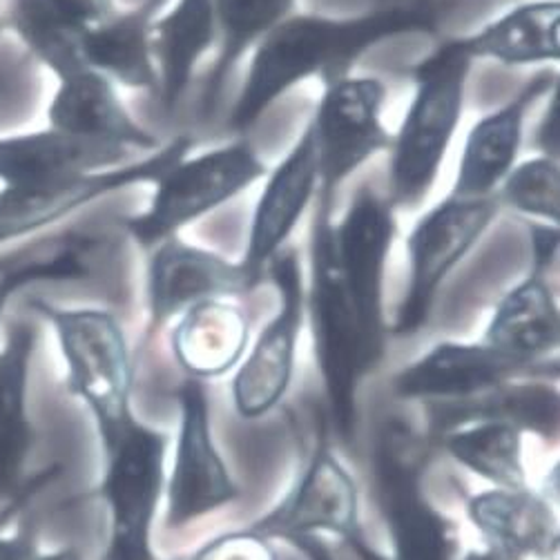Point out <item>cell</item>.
<instances>
[{
    "instance_id": "obj_27",
    "label": "cell",
    "mask_w": 560,
    "mask_h": 560,
    "mask_svg": "<svg viewBox=\"0 0 560 560\" xmlns=\"http://www.w3.org/2000/svg\"><path fill=\"white\" fill-rule=\"evenodd\" d=\"M217 21V56L203 81L201 115L210 119L244 54L284 19H289L298 0H210Z\"/></svg>"
},
{
    "instance_id": "obj_17",
    "label": "cell",
    "mask_w": 560,
    "mask_h": 560,
    "mask_svg": "<svg viewBox=\"0 0 560 560\" xmlns=\"http://www.w3.org/2000/svg\"><path fill=\"white\" fill-rule=\"evenodd\" d=\"M182 409L184 427L171 482V514H167L171 527H182L235 495L229 471L210 442L206 396L195 382L182 388Z\"/></svg>"
},
{
    "instance_id": "obj_24",
    "label": "cell",
    "mask_w": 560,
    "mask_h": 560,
    "mask_svg": "<svg viewBox=\"0 0 560 560\" xmlns=\"http://www.w3.org/2000/svg\"><path fill=\"white\" fill-rule=\"evenodd\" d=\"M523 369L487 345L442 342L405 369L396 388L405 398L471 396Z\"/></svg>"
},
{
    "instance_id": "obj_30",
    "label": "cell",
    "mask_w": 560,
    "mask_h": 560,
    "mask_svg": "<svg viewBox=\"0 0 560 560\" xmlns=\"http://www.w3.org/2000/svg\"><path fill=\"white\" fill-rule=\"evenodd\" d=\"M81 242L72 235L49 237L25 246L8 257L0 266V319L16 291L34 282L49 279H81L88 268L81 259Z\"/></svg>"
},
{
    "instance_id": "obj_14",
    "label": "cell",
    "mask_w": 560,
    "mask_h": 560,
    "mask_svg": "<svg viewBox=\"0 0 560 560\" xmlns=\"http://www.w3.org/2000/svg\"><path fill=\"white\" fill-rule=\"evenodd\" d=\"M375 482L394 536L396 560H452L450 529L418 493L416 452L407 429L394 424L382 438Z\"/></svg>"
},
{
    "instance_id": "obj_9",
    "label": "cell",
    "mask_w": 560,
    "mask_h": 560,
    "mask_svg": "<svg viewBox=\"0 0 560 560\" xmlns=\"http://www.w3.org/2000/svg\"><path fill=\"white\" fill-rule=\"evenodd\" d=\"M396 208L369 186H362L338 221L332 242L338 268L355 317L369 345L382 355L386 340L384 287L388 257L398 235Z\"/></svg>"
},
{
    "instance_id": "obj_20",
    "label": "cell",
    "mask_w": 560,
    "mask_h": 560,
    "mask_svg": "<svg viewBox=\"0 0 560 560\" xmlns=\"http://www.w3.org/2000/svg\"><path fill=\"white\" fill-rule=\"evenodd\" d=\"M549 270L534 268L521 284L495 304L482 345L521 366L558 347L560 315L547 279Z\"/></svg>"
},
{
    "instance_id": "obj_26",
    "label": "cell",
    "mask_w": 560,
    "mask_h": 560,
    "mask_svg": "<svg viewBox=\"0 0 560 560\" xmlns=\"http://www.w3.org/2000/svg\"><path fill=\"white\" fill-rule=\"evenodd\" d=\"M469 514L502 560L549 556L558 547V529L549 508L523 489L478 495L471 500Z\"/></svg>"
},
{
    "instance_id": "obj_8",
    "label": "cell",
    "mask_w": 560,
    "mask_h": 560,
    "mask_svg": "<svg viewBox=\"0 0 560 560\" xmlns=\"http://www.w3.org/2000/svg\"><path fill=\"white\" fill-rule=\"evenodd\" d=\"M192 145L195 139L177 135L143 159L112 167V171L3 186L0 188V244L34 235L107 195L139 184H154L167 167L184 159Z\"/></svg>"
},
{
    "instance_id": "obj_32",
    "label": "cell",
    "mask_w": 560,
    "mask_h": 560,
    "mask_svg": "<svg viewBox=\"0 0 560 560\" xmlns=\"http://www.w3.org/2000/svg\"><path fill=\"white\" fill-rule=\"evenodd\" d=\"M505 206L540 223H560V159L534 154L518 161L495 190Z\"/></svg>"
},
{
    "instance_id": "obj_38",
    "label": "cell",
    "mask_w": 560,
    "mask_h": 560,
    "mask_svg": "<svg viewBox=\"0 0 560 560\" xmlns=\"http://www.w3.org/2000/svg\"><path fill=\"white\" fill-rule=\"evenodd\" d=\"M465 560H502L498 553L489 551V553H469Z\"/></svg>"
},
{
    "instance_id": "obj_4",
    "label": "cell",
    "mask_w": 560,
    "mask_h": 560,
    "mask_svg": "<svg viewBox=\"0 0 560 560\" xmlns=\"http://www.w3.org/2000/svg\"><path fill=\"white\" fill-rule=\"evenodd\" d=\"M268 175V165L246 137L186 154L154 182L148 208L126 219L128 235L150 250L182 235L190 223L226 206Z\"/></svg>"
},
{
    "instance_id": "obj_39",
    "label": "cell",
    "mask_w": 560,
    "mask_h": 560,
    "mask_svg": "<svg viewBox=\"0 0 560 560\" xmlns=\"http://www.w3.org/2000/svg\"><path fill=\"white\" fill-rule=\"evenodd\" d=\"M40 560H79V558L72 551H61V553H54V556H47Z\"/></svg>"
},
{
    "instance_id": "obj_37",
    "label": "cell",
    "mask_w": 560,
    "mask_h": 560,
    "mask_svg": "<svg viewBox=\"0 0 560 560\" xmlns=\"http://www.w3.org/2000/svg\"><path fill=\"white\" fill-rule=\"evenodd\" d=\"M0 560H34V547L27 538H0Z\"/></svg>"
},
{
    "instance_id": "obj_15",
    "label": "cell",
    "mask_w": 560,
    "mask_h": 560,
    "mask_svg": "<svg viewBox=\"0 0 560 560\" xmlns=\"http://www.w3.org/2000/svg\"><path fill=\"white\" fill-rule=\"evenodd\" d=\"M558 85V74H536L516 96L480 117L465 143L458 161L454 195L493 197L498 186L518 163L525 141V124L529 109Z\"/></svg>"
},
{
    "instance_id": "obj_1",
    "label": "cell",
    "mask_w": 560,
    "mask_h": 560,
    "mask_svg": "<svg viewBox=\"0 0 560 560\" xmlns=\"http://www.w3.org/2000/svg\"><path fill=\"white\" fill-rule=\"evenodd\" d=\"M435 23L429 0L380 8L360 16L293 12L253 47L226 130L233 137H244L295 85L351 74L353 63L371 47L405 34L435 32Z\"/></svg>"
},
{
    "instance_id": "obj_6",
    "label": "cell",
    "mask_w": 560,
    "mask_h": 560,
    "mask_svg": "<svg viewBox=\"0 0 560 560\" xmlns=\"http://www.w3.org/2000/svg\"><path fill=\"white\" fill-rule=\"evenodd\" d=\"M500 208L495 195L460 197L450 192L416 219L405 242L409 287L396 313V335H413L427 326L446 277L478 246Z\"/></svg>"
},
{
    "instance_id": "obj_5",
    "label": "cell",
    "mask_w": 560,
    "mask_h": 560,
    "mask_svg": "<svg viewBox=\"0 0 560 560\" xmlns=\"http://www.w3.org/2000/svg\"><path fill=\"white\" fill-rule=\"evenodd\" d=\"M32 306L56 328L70 390L92 409L103 442H112L132 420V362L119 319L103 308H56L38 300Z\"/></svg>"
},
{
    "instance_id": "obj_28",
    "label": "cell",
    "mask_w": 560,
    "mask_h": 560,
    "mask_svg": "<svg viewBox=\"0 0 560 560\" xmlns=\"http://www.w3.org/2000/svg\"><path fill=\"white\" fill-rule=\"evenodd\" d=\"M34 345L36 330L19 322L12 324L8 345L0 351V493L16 489L32 446L25 394Z\"/></svg>"
},
{
    "instance_id": "obj_11",
    "label": "cell",
    "mask_w": 560,
    "mask_h": 560,
    "mask_svg": "<svg viewBox=\"0 0 560 560\" xmlns=\"http://www.w3.org/2000/svg\"><path fill=\"white\" fill-rule=\"evenodd\" d=\"M103 498L112 512L107 560H152L148 536L161 487L163 438L130 420L105 444Z\"/></svg>"
},
{
    "instance_id": "obj_34",
    "label": "cell",
    "mask_w": 560,
    "mask_h": 560,
    "mask_svg": "<svg viewBox=\"0 0 560 560\" xmlns=\"http://www.w3.org/2000/svg\"><path fill=\"white\" fill-rule=\"evenodd\" d=\"M195 560H275V556L257 534H237L208 545Z\"/></svg>"
},
{
    "instance_id": "obj_12",
    "label": "cell",
    "mask_w": 560,
    "mask_h": 560,
    "mask_svg": "<svg viewBox=\"0 0 560 560\" xmlns=\"http://www.w3.org/2000/svg\"><path fill=\"white\" fill-rule=\"evenodd\" d=\"M317 186V148L306 124L287 156L264 177V188L250 217L246 250L240 264L253 291L264 284L268 264L289 246L306 210L315 203Z\"/></svg>"
},
{
    "instance_id": "obj_7",
    "label": "cell",
    "mask_w": 560,
    "mask_h": 560,
    "mask_svg": "<svg viewBox=\"0 0 560 560\" xmlns=\"http://www.w3.org/2000/svg\"><path fill=\"white\" fill-rule=\"evenodd\" d=\"M388 88L377 77L345 74L324 83L313 130L319 165L315 199L338 201L340 188L382 152L390 150L394 132L384 126Z\"/></svg>"
},
{
    "instance_id": "obj_29",
    "label": "cell",
    "mask_w": 560,
    "mask_h": 560,
    "mask_svg": "<svg viewBox=\"0 0 560 560\" xmlns=\"http://www.w3.org/2000/svg\"><path fill=\"white\" fill-rule=\"evenodd\" d=\"M10 25L34 59L47 66L56 79L90 68L81 54V34L56 16L45 0H12Z\"/></svg>"
},
{
    "instance_id": "obj_40",
    "label": "cell",
    "mask_w": 560,
    "mask_h": 560,
    "mask_svg": "<svg viewBox=\"0 0 560 560\" xmlns=\"http://www.w3.org/2000/svg\"><path fill=\"white\" fill-rule=\"evenodd\" d=\"M0 266H3V257H0Z\"/></svg>"
},
{
    "instance_id": "obj_13",
    "label": "cell",
    "mask_w": 560,
    "mask_h": 560,
    "mask_svg": "<svg viewBox=\"0 0 560 560\" xmlns=\"http://www.w3.org/2000/svg\"><path fill=\"white\" fill-rule=\"evenodd\" d=\"M145 295L154 326L179 317L206 300L253 293L240 261L173 235L148 250Z\"/></svg>"
},
{
    "instance_id": "obj_22",
    "label": "cell",
    "mask_w": 560,
    "mask_h": 560,
    "mask_svg": "<svg viewBox=\"0 0 560 560\" xmlns=\"http://www.w3.org/2000/svg\"><path fill=\"white\" fill-rule=\"evenodd\" d=\"M161 0L117 12L109 21L81 34L83 61L115 85L159 92V74L152 51V25Z\"/></svg>"
},
{
    "instance_id": "obj_35",
    "label": "cell",
    "mask_w": 560,
    "mask_h": 560,
    "mask_svg": "<svg viewBox=\"0 0 560 560\" xmlns=\"http://www.w3.org/2000/svg\"><path fill=\"white\" fill-rule=\"evenodd\" d=\"M536 154L560 159V83L547 94V109L534 137Z\"/></svg>"
},
{
    "instance_id": "obj_3",
    "label": "cell",
    "mask_w": 560,
    "mask_h": 560,
    "mask_svg": "<svg viewBox=\"0 0 560 560\" xmlns=\"http://www.w3.org/2000/svg\"><path fill=\"white\" fill-rule=\"evenodd\" d=\"M332 212L335 201L315 199L308 242L306 313L335 424L340 435L349 440L355 424L358 382L382 355L364 338L347 295L338 257H335Z\"/></svg>"
},
{
    "instance_id": "obj_2",
    "label": "cell",
    "mask_w": 560,
    "mask_h": 560,
    "mask_svg": "<svg viewBox=\"0 0 560 560\" xmlns=\"http://www.w3.org/2000/svg\"><path fill=\"white\" fill-rule=\"evenodd\" d=\"M471 66L458 38L444 40L416 66L413 96L388 150L384 197L396 210H416L431 195L463 121Z\"/></svg>"
},
{
    "instance_id": "obj_21",
    "label": "cell",
    "mask_w": 560,
    "mask_h": 560,
    "mask_svg": "<svg viewBox=\"0 0 560 560\" xmlns=\"http://www.w3.org/2000/svg\"><path fill=\"white\" fill-rule=\"evenodd\" d=\"M330 529L355 540L358 493L347 471L326 452H319L300 489L253 534L306 536L311 529Z\"/></svg>"
},
{
    "instance_id": "obj_19",
    "label": "cell",
    "mask_w": 560,
    "mask_h": 560,
    "mask_svg": "<svg viewBox=\"0 0 560 560\" xmlns=\"http://www.w3.org/2000/svg\"><path fill=\"white\" fill-rule=\"evenodd\" d=\"M458 40L471 61H493L502 68L558 63L560 0H527Z\"/></svg>"
},
{
    "instance_id": "obj_10",
    "label": "cell",
    "mask_w": 560,
    "mask_h": 560,
    "mask_svg": "<svg viewBox=\"0 0 560 560\" xmlns=\"http://www.w3.org/2000/svg\"><path fill=\"white\" fill-rule=\"evenodd\" d=\"M266 279L277 289L279 308L261 330L233 384L235 405L244 418L266 413L287 394L306 315V282L295 248L287 246L268 264Z\"/></svg>"
},
{
    "instance_id": "obj_36",
    "label": "cell",
    "mask_w": 560,
    "mask_h": 560,
    "mask_svg": "<svg viewBox=\"0 0 560 560\" xmlns=\"http://www.w3.org/2000/svg\"><path fill=\"white\" fill-rule=\"evenodd\" d=\"M560 235L551 223H532V266L549 270L558 257Z\"/></svg>"
},
{
    "instance_id": "obj_16",
    "label": "cell",
    "mask_w": 560,
    "mask_h": 560,
    "mask_svg": "<svg viewBox=\"0 0 560 560\" xmlns=\"http://www.w3.org/2000/svg\"><path fill=\"white\" fill-rule=\"evenodd\" d=\"M47 124L56 132L148 154L163 145L156 135L130 115L117 85L92 68H81L59 79L47 107Z\"/></svg>"
},
{
    "instance_id": "obj_25",
    "label": "cell",
    "mask_w": 560,
    "mask_h": 560,
    "mask_svg": "<svg viewBox=\"0 0 560 560\" xmlns=\"http://www.w3.org/2000/svg\"><path fill=\"white\" fill-rule=\"evenodd\" d=\"M177 362L195 377L231 371L248 349V315L231 300H206L179 315L173 328Z\"/></svg>"
},
{
    "instance_id": "obj_33",
    "label": "cell",
    "mask_w": 560,
    "mask_h": 560,
    "mask_svg": "<svg viewBox=\"0 0 560 560\" xmlns=\"http://www.w3.org/2000/svg\"><path fill=\"white\" fill-rule=\"evenodd\" d=\"M45 3L77 32H88L119 12L117 0H45Z\"/></svg>"
},
{
    "instance_id": "obj_31",
    "label": "cell",
    "mask_w": 560,
    "mask_h": 560,
    "mask_svg": "<svg viewBox=\"0 0 560 560\" xmlns=\"http://www.w3.org/2000/svg\"><path fill=\"white\" fill-rule=\"evenodd\" d=\"M450 452L476 474L508 489H523L521 438L514 424L493 420L463 431L450 440Z\"/></svg>"
},
{
    "instance_id": "obj_18",
    "label": "cell",
    "mask_w": 560,
    "mask_h": 560,
    "mask_svg": "<svg viewBox=\"0 0 560 560\" xmlns=\"http://www.w3.org/2000/svg\"><path fill=\"white\" fill-rule=\"evenodd\" d=\"M130 161L135 159L128 148L79 139L51 128L0 137V184L3 186L112 171Z\"/></svg>"
},
{
    "instance_id": "obj_23",
    "label": "cell",
    "mask_w": 560,
    "mask_h": 560,
    "mask_svg": "<svg viewBox=\"0 0 560 560\" xmlns=\"http://www.w3.org/2000/svg\"><path fill=\"white\" fill-rule=\"evenodd\" d=\"M217 47V21L210 0H175L152 25V51L159 74V98L175 112L186 96L197 66Z\"/></svg>"
}]
</instances>
